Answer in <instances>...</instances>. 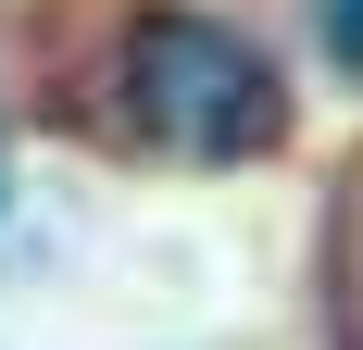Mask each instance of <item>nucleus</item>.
<instances>
[{
	"mask_svg": "<svg viewBox=\"0 0 363 350\" xmlns=\"http://www.w3.org/2000/svg\"><path fill=\"white\" fill-rule=\"evenodd\" d=\"M326 50H338V63L363 75V0H326Z\"/></svg>",
	"mask_w": 363,
	"mask_h": 350,
	"instance_id": "2",
	"label": "nucleus"
},
{
	"mask_svg": "<svg viewBox=\"0 0 363 350\" xmlns=\"http://www.w3.org/2000/svg\"><path fill=\"white\" fill-rule=\"evenodd\" d=\"M0 201H13V138H0Z\"/></svg>",
	"mask_w": 363,
	"mask_h": 350,
	"instance_id": "3",
	"label": "nucleus"
},
{
	"mask_svg": "<svg viewBox=\"0 0 363 350\" xmlns=\"http://www.w3.org/2000/svg\"><path fill=\"white\" fill-rule=\"evenodd\" d=\"M113 113L163 163H263L289 138V88L238 26L213 13H138L113 38Z\"/></svg>",
	"mask_w": 363,
	"mask_h": 350,
	"instance_id": "1",
	"label": "nucleus"
}]
</instances>
